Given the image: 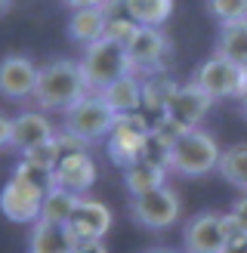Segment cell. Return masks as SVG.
<instances>
[{
	"instance_id": "4dcf8cb0",
	"label": "cell",
	"mask_w": 247,
	"mask_h": 253,
	"mask_svg": "<svg viewBox=\"0 0 247 253\" xmlns=\"http://www.w3.org/2000/svg\"><path fill=\"white\" fill-rule=\"evenodd\" d=\"M222 253H247V232H235L222 247Z\"/></svg>"
},
{
	"instance_id": "f1b7e54d",
	"label": "cell",
	"mask_w": 247,
	"mask_h": 253,
	"mask_svg": "<svg viewBox=\"0 0 247 253\" xmlns=\"http://www.w3.org/2000/svg\"><path fill=\"white\" fill-rule=\"evenodd\" d=\"M229 216H232V222H235V229H238V232H247V192H241L238 198L232 201Z\"/></svg>"
},
{
	"instance_id": "30bf717a",
	"label": "cell",
	"mask_w": 247,
	"mask_h": 253,
	"mask_svg": "<svg viewBox=\"0 0 247 253\" xmlns=\"http://www.w3.org/2000/svg\"><path fill=\"white\" fill-rule=\"evenodd\" d=\"M195 84H201L204 90L219 102V99H244L247 96V65L229 62L222 56H210L192 74Z\"/></svg>"
},
{
	"instance_id": "ba28073f",
	"label": "cell",
	"mask_w": 247,
	"mask_h": 253,
	"mask_svg": "<svg viewBox=\"0 0 247 253\" xmlns=\"http://www.w3.org/2000/svg\"><path fill=\"white\" fill-rule=\"evenodd\" d=\"M238 232L229 213L201 210L182 225V253H222L226 241Z\"/></svg>"
},
{
	"instance_id": "277c9868",
	"label": "cell",
	"mask_w": 247,
	"mask_h": 253,
	"mask_svg": "<svg viewBox=\"0 0 247 253\" xmlns=\"http://www.w3.org/2000/svg\"><path fill=\"white\" fill-rule=\"evenodd\" d=\"M81 71L86 81V90L102 96L115 81H121L124 74H130V59H127V46L111 41V37H99L96 43L83 46L81 56Z\"/></svg>"
},
{
	"instance_id": "cb8c5ba5",
	"label": "cell",
	"mask_w": 247,
	"mask_h": 253,
	"mask_svg": "<svg viewBox=\"0 0 247 253\" xmlns=\"http://www.w3.org/2000/svg\"><path fill=\"white\" fill-rule=\"evenodd\" d=\"M81 195H71L65 188H56L49 185L46 188V198H43V210H41V219L43 222H53V225H65L71 219L74 207H78Z\"/></svg>"
},
{
	"instance_id": "3957f363",
	"label": "cell",
	"mask_w": 247,
	"mask_h": 253,
	"mask_svg": "<svg viewBox=\"0 0 247 253\" xmlns=\"http://www.w3.org/2000/svg\"><path fill=\"white\" fill-rule=\"evenodd\" d=\"M219 158H222L219 142L213 139V133L201 130V126L189 130L170 151L161 155L167 173L182 176V179H201V176L219 170Z\"/></svg>"
},
{
	"instance_id": "ffe728a7",
	"label": "cell",
	"mask_w": 247,
	"mask_h": 253,
	"mask_svg": "<svg viewBox=\"0 0 247 253\" xmlns=\"http://www.w3.org/2000/svg\"><path fill=\"white\" fill-rule=\"evenodd\" d=\"M213 53L222 56V59H229V62H238V65H247V19L219 25Z\"/></svg>"
},
{
	"instance_id": "d590c367",
	"label": "cell",
	"mask_w": 247,
	"mask_h": 253,
	"mask_svg": "<svg viewBox=\"0 0 247 253\" xmlns=\"http://www.w3.org/2000/svg\"><path fill=\"white\" fill-rule=\"evenodd\" d=\"M241 118H244V121H247V96H244V99H241Z\"/></svg>"
},
{
	"instance_id": "2e32d148",
	"label": "cell",
	"mask_w": 247,
	"mask_h": 253,
	"mask_svg": "<svg viewBox=\"0 0 247 253\" xmlns=\"http://www.w3.org/2000/svg\"><path fill=\"white\" fill-rule=\"evenodd\" d=\"M111 9H115V6L74 9L71 19H68V25H65L68 41L81 43V46H90V43L99 41V37H105V25H108V19H111Z\"/></svg>"
},
{
	"instance_id": "f546056e",
	"label": "cell",
	"mask_w": 247,
	"mask_h": 253,
	"mask_svg": "<svg viewBox=\"0 0 247 253\" xmlns=\"http://www.w3.org/2000/svg\"><path fill=\"white\" fill-rule=\"evenodd\" d=\"M68 9H90V6H121V0H62Z\"/></svg>"
},
{
	"instance_id": "8fae6325",
	"label": "cell",
	"mask_w": 247,
	"mask_h": 253,
	"mask_svg": "<svg viewBox=\"0 0 247 253\" xmlns=\"http://www.w3.org/2000/svg\"><path fill=\"white\" fill-rule=\"evenodd\" d=\"M41 78V65L25 53H6L0 59V96L6 102H31Z\"/></svg>"
},
{
	"instance_id": "e0dca14e",
	"label": "cell",
	"mask_w": 247,
	"mask_h": 253,
	"mask_svg": "<svg viewBox=\"0 0 247 253\" xmlns=\"http://www.w3.org/2000/svg\"><path fill=\"white\" fill-rule=\"evenodd\" d=\"M167 167L161 158H145L139 164H133V167L124 170V185H127L130 198H139V195H148L155 192V188H164L167 185Z\"/></svg>"
},
{
	"instance_id": "1f68e13d",
	"label": "cell",
	"mask_w": 247,
	"mask_h": 253,
	"mask_svg": "<svg viewBox=\"0 0 247 253\" xmlns=\"http://www.w3.org/2000/svg\"><path fill=\"white\" fill-rule=\"evenodd\" d=\"M12 145V118L0 115V148H9Z\"/></svg>"
},
{
	"instance_id": "d6986e66",
	"label": "cell",
	"mask_w": 247,
	"mask_h": 253,
	"mask_svg": "<svg viewBox=\"0 0 247 253\" xmlns=\"http://www.w3.org/2000/svg\"><path fill=\"white\" fill-rule=\"evenodd\" d=\"M102 99L111 105V111L121 118V115H136L142 111V78L136 74H124L121 81H115L102 93Z\"/></svg>"
},
{
	"instance_id": "7402d4cb",
	"label": "cell",
	"mask_w": 247,
	"mask_h": 253,
	"mask_svg": "<svg viewBox=\"0 0 247 253\" xmlns=\"http://www.w3.org/2000/svg\"><path fill=\"white\" fill-rule=\"evenodd\" d=\"M179 90V84L170 78V74H158V78H145L142 81V111H152V115H164L173 93Z\"/></svg>"
},
{
	"instance_id": "e575fe53",
	"label": "cell",
	"mask_w": 247,
	"mask_h": 253,
	"mask_svg": "<svg viewBox=\"0 0 247 253\" xmlns=\"http://www.w3.org/2000/svg\"><path fill=\"white\" fill-rule=\"evenodd\" d=\"M142 253H182V250H173V247H148Z\"/></svg>"
},
{
	"instance_id": "4316f807",
	"label": "cell",
	"mask_w": 247,
	"mask_h": 253,
	"mask_svg": "<svg viewBox=\"0 0 247 253\" xmlns=\"http://www.w3.org/2000/svg\"><path fill=\"white\" fill-rule=\"evenodd\" d=\"M207 12L219 25L238 22V19H247V0H207Z\"/></svg>"
},
{
	"instance_id": "7c38bea8",
	"label": "cell",
	"mask_w": 247,
	"mask_h": 253,
	"mask_svg": "<svg viewBox=\"0 0 247 253\" xmlns=\"http://www.w3.org/2000/svg\"><path fill=\"white\" fill-rule=\"evenodd\" d=\"M96 182V161L90 151H71L62 155V161L56 164V170L49 173V185L65 188L71 195H86Z\"/></svg>"
},
{
	"instance_id": "5b68a950",
	"label": "cell",
	"mask_w": 247,
	"mask_h": 253,
	"mask_svg": "<svg viewBox=\"0 0 247 253\" xmlns=\"http://www.w3.org/2000/svg\"><path fill=\"white\" fill-rule=\"evenodd\" d=\"M152 124L145 121L142 111H136V115H121L115 130L108 133L105 139V151L115 167L127 170L133 164H139L145 158H152Z\"/></svg>"
},
{
	"instance_id": "4fadbf2b",
	"label": "cell",
	"mask_w": 247,
	"mask_h": 253,
	"mask_svg": "<svg viewBox=\"0 0 247 253\" xmlns=\"http://www.w3.org/2000/svg\"><path fill=\"white\" fill-rule=\"evenodd\" d=\"M68 235L74 238V244L81 241H102L111 229V210L102 201H93V198H81L78 207H74L71 219L65 222Z\"/></svg>"
},
{
	"instance_id": "5bb4252c",
	"label": "cell",
	"mask_w": 247,
	"mask_h": 253,
	"mask_svg": "<svg viewBox=\"0 0 247 253\" xmlns=\"http://www.w3.org/2000/svg\"><path fill=\"white\" fill-rule=\"evenodd\" d=\"M213 102H216V99L210 96L201 84L189 81V84H179V90L173 93V99H170V105H167L164 115L176 118L179 124L189 126V130H195V126L207 118V111L213 108Z\"/></svg>"
},
{
	"instance_id": "ac0fdd59",
	"label": "cell",
	"mask_w": 247,
	"mask_h": 253,
	"mask_svg": "<svg viewBox=\"0 0 247 253\" xmlns=\"http://www.w3.org/2000/svg\"><path fill=\"white\" fill-rule=\"evenodd\" d=\"M28 253H74V238L65 225L37 219L28 235Z\"/></svg>"
},
{
	"instance_id": "7a4b0ae2",
	"label": "cell",
	"mask_w": 247,
	"mask_h": 253,
	"mask_svg": "<svg viewBox=\"0 0 247 253\" xmlns=\"http://www.w3.org/2000/svg\"><path fill=\"white\" fill-rule=\"evenodd\" d=\"M46 188H49V176L37 173V170L28 167V164L19 161L12 176L6 179V185L0 188V213H3L9 222L34 225L41 219Z\"/></svg>"
},
{
	"instance_id": "d6a6232c",
	"label": "cell",
	"mask_w": 247,
	"mask_h": 253,
	"mask_svg": "<svg viewBox=\"0 0 247 253\" xmlns=\"http://www.w3.org/2000/svg\"><path fill=\"white\" fill-rule=\"evenodd\" d=\"M74 253H108L105 241H81L74 244Z\"/></svg>"
},
{
	"instance_id": "603a6c76",
	"label": "cell",
	"mask_w": 247,
	"mask_h": 253,
	"mask_svg": "<svg viewBox=\"0 0 247 253\" xmlns=\"http://www.w3.org/2000/svg\"><path fill=\"white\" fill-rule=\"evenodd\" d=\"M222 179L238 192H247V142H235L229 148H222L219 158V170Z\"/></svg>"
},
{
	"instance_id": "8992f818",
	"label": "cell",
	"mask_w": 247,
	"mask_h": 253,
	"mask_svg": "<svg viewBox=\"0 0 247 253\" xmlns=\"http://www.w3.org/2000/svg\"><path fill=\"white\" fill-rule=\"evenodd\" d=\"M127 59H130V74H136L142 81L167 74V68L173 65V41L161 28L139 25V31L127 43Z\"/></svg>"
},
{
	"instance_id": "836d02e7",
	"label": "cell",
	"mask_w": 247,
	"mask_h": 253,
	"mask_svg": "<svg viewBox=\"0 0 247 253\" xmlns=\"http://www.w3.org/2000/svg\"><path fill=\"white\" fill-rule=\"evenodd\" d=\"M12 6H16V0H0V19H3V16H9V12H12Z\"/></svg>"
},
{
	"instance_id": "52a82bcc",
	"label": "cell",
	"mask_w": 247,
	"mask_h": 253,
	"mask_svg": "<svg viewBox=\"0 0 247 253\" xmlns=\"http://www.w3.org/2000/svg\"><path fill=\"white\" fill-rule=\"evenodd\" d=\"M118 124V115L111 111V105L105 102L102 96H83L78 105H71L65 115H62V130L83 139L86 145L99 142V139H108V133L115 130Z\"/></svg>"
},
{
	"instance_id": "9a60e30c",
	"label": "cell",
	"mask_w": 247,
	"mask_h": 253,
	"mask_svg": "<svg viewBox=\"0 0 247 253\" xmlns=\"http://www.w3.org/2000/svg\"><path fill=\"white\" fill-rule=\"evenodd\" d=\"M49 139H56V126L49 124V118L43 111H22V115L12 118V145L19 155H25L34 145H43Z\"/></svg>"
},
{
	"instance_id": "83f0119b",
	"label": "cell",
	"mask_w": 247,
	"mask_h": 253,
	"mask_svg": "<svg viewBox=\"0 0 247 253\" xmlns=\"http://www.w3.org/2000/svg\"><path fill=\"white\" fill-rule=\"evenodd\" d=\"M136 31H139V25H136L130 16H111L108 25H105V37H111V41H118V43H124V46L133 41Z\"/></svg>"
},
{
	"instance_id": "6da1fadb",
	"label": "cell",
	"mask_w": 247,
	"mask_h": 253,
	"mask_svg": "<svg viewBox=\"0 0 247 253\" xmlns=\"http://www.w3.org/2000/svg\"><path fill=\"white\" fill-rule=\"evenodd\" d=\"M83 96H90V90H86L81 71V59L56 56L41 65V78H37V90L31 99L37 111H62L65 115Z\"/></svg>"
},
{
	"instance_id": "9c48e42d",
	"label": "cell",
	"mask_w": 247,
	"mask_h": 253,
	"mask_svg": "<svg viewBox=\"0 0 247 253\" xmlns=\"http://www.w3.org/2000/svg\"><path fill=\"white\" fill-rule=\"evenodd\" d=\"M130 219L139 225V229L145 232H164L170 229L173 222L179 219V213H182V201H179V192L176 188H155V192H148V195H139V198H130Z\"/></svg>"
},
{
	"instance_id": "d4e9b609",
	"label": "cell",
	"mask_w": 247,
	"mask_h": 253,
	"mask_svg": "<svg viewBox=\"0 0 247 253\" xmlns=\"http://www.w3.org/2000/svg\"><path fill=\"white\" fill-rule=\"evenodd\" d=\"M185 133H189V126H185V124H179L176 118H170V115H161V118L152 124V145H155V151H158V158L164 155V151H170Z\"/></svg>"
},
{
	"instance_id": "44dd1931",
	"label": "cell",
	"mask_w": 247,
	"mask_h": 253,
	"mask_svg": "<svg viewBox=\"0 0 247 253\" xmlns=\"http://www.w3.org/2000/svg\"><path fill=\"white\" fill-rule=\"evenodd\" d=\"M124 16H130L136 25L161 28L173 16V0H121Z\"/></svg>"
},
{
	"instance_id": "484cf974",
	"label": "cell",
	"mask_w": 247,
	"mask_h": 253,
	"mask_svg": "<svg viewBox=\"0 0 247 253\" xmlns=\"http://www.w3.org/2000/svg\"><path fill=\"white\" fill-rule=\"evenodd\" d=\"M59 161H62V145H59V139H49V142H43V145H34V148H28V151L22 155V164H28L31 170L43 173V176L53 173Z\"/></svg>"
}]
</instances>
